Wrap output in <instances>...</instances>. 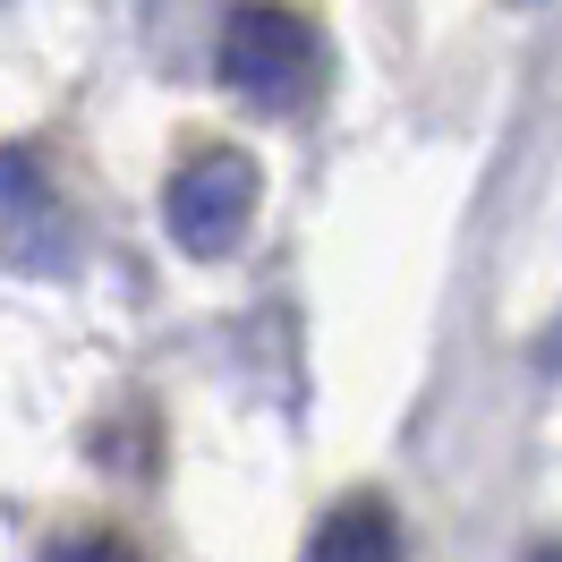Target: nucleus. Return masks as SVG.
<instances>
[{"instance_id": "nucleus-1", "label": "nucleus", "mask_w": 562, "mask_h": 562, "mask_svg": "<svg viewBox=\"0 0 562 562\" xmlns=\"http://www.w3.org/2000/svg\"><path fill=\"white\" fill-rule=\"evenodd\" d=\"M213 77L256 111H307L324 86V35L290 0H239L213 35Z\"/></svg>"}, {"instance_id": "nucleus-2", "label": "nucleus", "mask_w": 562, "mask_h": 562, "mask_svg": "<svg viewBox=\"0 0 562 562\" xmlns=\"http://www.w3.org/2000/svg\"><path fill=\"white\" fill-rule=\"evenodd\" d=\"M256 196H265L256 154H239V145H196L171 171V188H162V222H171L179 256H196V265L239 256L247 222H256Z\"/></svg>"}, {"instance_id": "nucleus-3", "label": "nucleus", "mask_w": 562, "mask_h": 562, "mask_svg": "<svg viewBox=\"0 0 562 562\" xmlns=\"http://www.w3.org/2000/svg\"><path fill=\"white\" fill-rule=\"evenodd\" d=\"M307 562H409L401 512H392L384 494H350V503H333L324 528L307 537Z\"/></svg>"}, {"instance_id": "nucleus-4", "label": "nucleus", "mask_w": 562, "mask_h": 562, "mask_svg": "<svg viewBox=\"0 0 562 562\" xmlns=\"http://www.w3.org/2000/svg\"><path fill=\"white\" fill-rule=\"evenodd\" d=\"M52 179H43V162L26 154V145H0V239L26 256V231L35 222H52Z\"/></svg>"}, {"instance_id": "nucleus-5", "label": "nucleus", "mask_w": 562, "mask_h": 562, "mask_svg": "<svg viewBox=\"0 0 562 562\" xmlns=\"http://www.w3.org/2000/svg\"><path fill=\"white\" fill-rule=\"evenodd\" d=\"M43 562H137V546H128V537H103V528H86V537H60Z\"/></svg>"}, {"instance_id": "nucleus-6", "label": "nucleus", "mask_w": 562, "mask_h": 562, "mask_svg": "<svg viewBox=\"0 0 562 562\" xmlns=\"http://www.w3.org/2000/svg\"><path fill=\"white\" fill-rule=\"evenodd\" d=\"M528 358H537V367H546V375H562V316L546 324V333H537V341H528Z\"/></svg>"}, {"instance_id": "nucleus-7", "label": "nucleus", "mask_w": 562, "mask_h": 562, "mask_svg": "<svg viewBox=\"0 0 562 562\" xmlns=\"http://www.w3.org/2000/svg\"><path fill=\"white\" fill-rule=\"evenodd\" d=\"M528 562H562V537H546V546H537V554H528Z\"/></svg>"}]
</instances>
